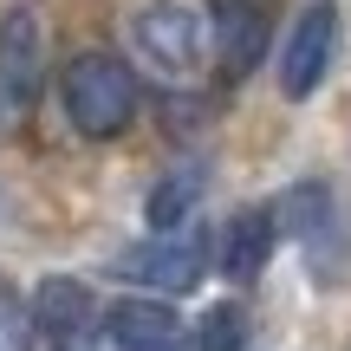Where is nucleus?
I'll return each mask as SVG.
<instances>
[{"instance_id":"5","label":"nucleus","mask_w":351,"mask_h":351,"mask_svg":"<svg viewBox=\"0 0 351 351\" xmlns=\"http://www.w3.org/2000/svg\"><path fill=\"white\" fill-rule=\"evenodd\" d=\"M202 267H208V241L169 228V234H150L143 247H130L124 261H117V274L169 300V293H195L202 287Z\"/></svg>"},{"instance_id":"13","label":"nucleus","mask_w":351,"mask_h":351,"mask_svg":"<svg viewBox=\"0 0 351 351\" xmlns=\"http://www.w3.org/2000/svg\"><path fill=\"white\" fill-rule=\"evenodd\" d=\"M0 351H33V313L7 280H0Z\"/></svg>"},{"instance_id":"12","label":"nucleus","mask_w":351,"mask_h":351,"mask_svg":"<svg viewBox=\"0 0 351 351\" xmlns=\"http://www.w3.org/2000/svg\"><path fill=\"white\" fill-rule=\"evenodd\" d=\"M195 351H247V313H241L234 300H215L208 313H202L195 339H189Z\"/></svg>"},{"instance_id":"6","label":"nucleus","mask_w":351,"mask_h":351,"mask_svg":"<svg viewBox=\"0 0 351 351\" xmlns=\"http://www.w3.org/2000/svg\"><path fill=\"white\" fill-rule=\"evenodd\" d=\"M332 46H339V13L319 0V7H306L293 20L287 46H280V91L287 98H313L332 72Z\"/></svg>"},{"instance_id":"7","label":"nucleus","mask_w":351,"mask_h":351,"mask_svg":"<svg viewBox=\"0 0 351 351\" xmlns=\"http://www.w3.org/2000/svg\"><path fill=\"white\" fill-rule=\"evenodd\" d=\"M104 332H111L117 351H195L182 332V319L169 313V300L156 293H130V300L104 306Z\"/></svg>"},{"instance_id":"2","label":"nucleus","mask_w":351,"mask_h":351,"mask_svg":"<svg viewBox=\"0 0 351 351\" xmlns=\"http://www.w3.org/2000/svg\"><path fill=\"white\" fill-rule=\"evenodd\" d=\"M130 46L163 78H195L208 59V13L195 0H143L130 13Z\"/></svg>"},{"instance_id":"3","label":"nucleus","mask_w":351,"mask_h":351,"mask_svg":"<svg viewBox=\"0 0 351 351\" xmlns=\"http://www.w3.org/2000/svg\"><path fill=\"white\" fill-rule=\"evenodd\" d=\"M46 91V33L33 7L0 13V124H26Z\"/></svg>"},{"instance_id":"10","label":"nucleus","mask_w":351,"mask_h":351,"mask_svg":"<svg viewBox=\"0 0 351 351\" xmlns=\"http://www.w3.org/2000/svg\"><path fill=\"white\" fill-rule=\"evenodd\" d=\"M274 221H280V234H293L306 254H313L319 241H332V228H339L332 189H326V182H293L287 195L274 202Z\"/></svg>"},{"instance_id":"9","label":"nucleus","mask_w":351,"mask_h":351,"mask_svg":"<svg viewBox=\"0 0 351 351\" xmlns=\"http://www.w3.org/2000/svg\"><path fill=\"white\" fill-rule=\"evenodd\" d=\"M208 52H221V65H228V78H241V72H254V59H261V39H267V26H261V13L247 7V0H208Z\"/></svg>"},{"instance_id":"1","label":"nucleus","mask_w":351,"mask_h":351,"mask_svg":"<svg viewBox=\"0 0 351 351\" xmlns=\"http://www.w3.org/2000/svg\"><path fill=\"white\" fill-rule=\"evenodd\" d=\"M59 98L78 137H124L137 117V72L117 52H78L59 78Z\"/></svg>"},{"instance_id":"8","label":"nucleus","mask_w":351,"mask_h":351,"mask_svg":"<svg viewBox=\"0 0 351 351\" xmlns=\"http://www.w3.org/2000/svg\"><path fill=\"white\" fill-rule=\"evenodd\" d=\"M274 241H280V221L274 208H241L234 221L221 228V274L228 280H261V267L274 261Z\"/></svg>"},{"instance_id":"4","label":"nucleus","mask_w":351,"mask_h":351,"mask_svg":"<svg viewBox=\"0 0 351 351\" xmlns=\"http://www.w3.org/2000/svg\"><path fill=\"white\" fill-rule=\"evenodd\" d=\"M26 313H33V339L46 345V351H98L104 313H98V300H91L85 280H72V274H46Z\"/></svg>"},{"instance_id":"11","label":"nucleus","mask_w":351,"mask_h":351,"mask_svg":"<svg viewBox=\"0 0 351 351\" xmlns=\"http://www.w3.org/2000/svg\"><path fill=\"white\" fill-rule=\"evenodd\" d=\"M202 189H208L202 163H176L169 176H156V189L143 195V221H150V234H169V228H182L189 215H195Z\"/></svg>"}]
</instances>
